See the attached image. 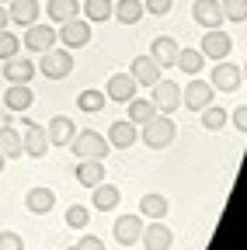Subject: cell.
Segmentation results:
<instances>
[{"label":"cell","instance_id":"obj_25","mask_svg":"<svg viewBox=\"0 0 247 250\" xmlns=\"http://www.w3.org/2000/svg\"><path fill=\"white\" fill-rule=\"evenodd\" d=\"M45 14H49V21L63 24V21H73V18L80 14V4H77V0H49V4H45Z\"/></svg>","mask_w":247,"mask_h":250},{"label":"cell","instance_id":"obj_23","mask_svg":"<svg viewBox=\"0 0 247 250\" xmlns=\"http://www.w3.org/2000/svg\"><path fill=\"white\" fill-rule=\"evenodd\" d=\"M101 181H105V164H101V160H80V164H77V184L98 188Z\"/></svg>","mask_w":247,"mask_h":250},{"label":"cell","instance_id":"obj_42","mask_svg":"<svg viewBox=\"0 0 247 250\" xmlns=\"http://www.w3.org/2000/svg\"><path fill=\"white\" fill-rule=\"evenodd\" d=\"M240 77H244V80H247V62H244V66H240Z\"/></svg>","mask_w":247,"mask_h":250},{"label":"cell","instance_id":"obj_10","mask_svg":"<svg viewBox=\"0 0 247 250\" xmlns=\"http://www.w3.org/2000/svg\"><path fill=\"white\" fill-rule=\"evenodd\" d=\"M136 80L129 77V73H112L108 77V87H105V98L108 101H118V104H129L133 98H136Z\"/></svg>","mask_w":247,"mask_h":250},{"label":"cell","instance_id":"obj_24","mask_svg":"<svg viewBox=\"0 0 247 250\" xmlns=\"http://www.w3.org/2000/svg\"><path fill=\"white\" fill-rule=\"evenodd\" d=\"M0 153H4L7 160H18V156L24 153V146H21V132L14 129V125H0Z\"/></svg>","mask_w":247,"mask_h":250},{"label":"cell","instance_id":"obj_19","mask_svg":"<svg viewBox=\"0 0 247 250\" xmlns=\"http://www.w3.org/2000/svg\"><path fill=\"white\" fill-rule=\"evenodd\" d=\"M39 14H42V4H39V0H11V7H7V18H11L14 24H21V28L35 24Z\"/></svg>","mask_w":247,"mask_h":250},{"label":"cell","instance_id":"obj_38","mask_svg":"<svg viewBox=\"0 0 247 250\" xmlns=\"http://www.w3.org/2000/svg\"><path fill=\"white\" fill-rule=\"evenodd\" d=\"M0 250H24V240L14 229H4L0 233Z\"/></svg>","mask_w":247,"mask_h":250},{"label":"cell","instance_id":"obj_41","mask_svg":"<svg viewBox=\"0 0 247 250\" xmlns=\"http://www.w3.org/2000/svg\"><path fill=\"white\" fill-rule=\"evenodd\" d=\"M7 21H11V18H7V7H4V4H0V31H4V28H7Z\"/></svg>","mask_w":247,"mask_h":250},{"label":"cell","instance_id":"obj_13","mask_svg":"<svg viewBox=\"0 0 247 250\" xmlns=\"http://www.w3.org/2000/svg\"><path fill=\"white\" fill-rule=\"evenodd\" d=\"M129 77L136 83H143V87H153V83L160 80V62L153 59V56H136L133 66H129Z\"/></svg>","mask_w":247,"mask_h":250},{"label":"cell","instance_id":"obj_33","mask_svg":"<svg viewBox=\"0 0 247 250\" xmlns=\"http://www.w3.org/2000/svg\"><path fill=\"white\" fill-rule=\"evenodd\" d=\"M226 111L220 108V104H209V108H202V125H205V129L209 132H216V129H223V125H226Z\"/></svg>","mask_w":247,"mask_h":250},{"label":"cell","instance_id":"obj_40","mask_svg":"<svg viewBox=\"0 0 247 250\" xmlns=\"http://www.w3.org/2000/svg\"><path fill=\"white\" fill-rule=\"evenodd\" d=\"M233 125H237V129L247 136V104H240V108L233 111Z\"/></svg>","mask_w":247,"mask_h":250},{"label":"cell","instance_id":"obj_21","mask_svg":"<svg viewBox=\"0 0 247 250\" xmlns=\"http://www.w3.org/2000/svg\"><path fill=\"white\" fill-rule=\"evenodd\" d=\"M4 104H7V111H28L35 104V94L28 83H11L7 94H4Z\"/></svg>","mask_w":247,"mask_h":250},{"label":"cell","instance_id":"obj_39","mask_svg":"<svg viewBox=\"0 0 247 250\" xmlns=\"http://www.w3.org/2000/svg\"><path fill=\"white\" fill-rule=\"evenodd\" d=\"M70 250H105V240L101 236H80Z\"/></svg>","mask_w":247,"mask_h":250},{"label":"cell","instance_id":"obj_34","mask_svg":"<svg viewBox=\"0 0 247 250\" xmlns=\"http://www.w3.org/2000/svg\"><path fill=\"white\" fill-rule=\"evenodd\" d=\"M220 7L226 21H237V24L247 21V0H220Z\"/></svg>","mask_w":247,"mask_h":250},{"label":"cell","instance_id":"obj_7","mask_svg":"<svg viewBox=\"0 0 247 250\" xmlns=\"http://www.w3.org/2000/svg\"><path fill=\"white\" fill-rule=\"evenodd\" d=\"M230 49H233V39L226 35L223 28H209V31H205V39H202V45H199V52H202L205 59H212V62L226 59Z\"/></svg>","mask_w":247,"mask_h":250},{"label":"cell","instance_id":"obj_11","mask_svg":"<svg viewBox=\"0 0 247 250\" xmlns=\"http://www.w3.org/2000/svg\"><path fill=\"white\" fill-rule=\"evenodd\" d=\"M139 243L146 247V250H171V243H174V233L160 223V219H150V226H143V236H139Z\"/></svg>","mask_w":247,"mask_h":250},{"label":"cell","instance_id":"obj_9","mask_svg":"<svg viewBox=\"0 0 247 250\" xmlns=\"http://www.w3.org/2000/svg\"><path fill=\"white\" fill-rule=\"evenodd\" d=\"M212 83L209 80H192L188 83V90H181V104L188 108V111H202V108H209L212 104Z\"/></svg>","mask_w":247,"mask_h":250},{"label":"cell","instance_id":"obj_6","mask_svg":"<svg viewBox=\"0 0 247 250\" xmlns=\"http://www.w3.org/2000/svg\"><path fill=\"white\" fill-rule=\"evenodd\" d=\"M59 39H56V28L52 24H28L24 28V39H21V45L28 49V52H49L52 45H56Z\"/></svg>","mask_w":247,"mask_h":250},{"label":"cell","instance_id":"obj_2","mask_svg":"<svg viewBox=\"0 0 247 250\" xmlns=\"http://www.w3.org/2000/svg\"><path fill=\"white\" fill-rule=\"evenodd\" d=\"M174 122L167 118V115H153L150 122H143V143L150 146V149H164V146H171L174 143Z\"/></svg>","mask_w":247,"mask_h":250},{"label":"cell","instance_id":"obj_20","mask_svg":"<svg viewBox=\"0 0 247 250\" xmlns=\"http://www.w3.org/2000/svg\"><path fill=\"white\" fill-rule=\"evenodd\" d=\"M178 42L171 39V35H160V39H153L150 42V56L160 62V70H167V66H174V59H178Z\"/></svg>","mask_w":247,"mask_h":250},{"label":"cell","instance_id":"obj_3","mask_svg":"<svg viewBox=\"0 0 247 250\" xmlns=\"http://www.w3.org/2000/svg\"><path fill=\"white\" fill-rule=\"evenodd\" d=\"M70 149L80 156V160H101L108 153V139L101 132H94V129H84V132H77L70 139Z\"/></svg>","mask_w":247,"mask_h":250},{"label":"cell","instance_id":"obj_28","mask_svg":"<svg viewBox=\"0 0 247 250\" xmlns=\"http://www.w3.org/2000/svg\"><path fill=\"white\" fill-rule=\"evenodd\" d=\"M143 0H115V7H112V18H118L122 24H136L143 18Z\"/></svg>","mask_w":247,"mask_h":250},{"label":"cell","instance_id":"obj_18","mask_svg":"<svg viewBox=\"0 0 247 250\" xmlns=\"http://www.w3.org/2000/svg\"><path fill=\"white\" fill-rule=\"evenodd\" d=\"M0 73L7 77V83H32V77H35L39 70H35L32 59L14 56V59H4V70H0Z\"/></svg>","mask_w":247,"mask_h":250},{"label":"cell","instance_id":"obj_12","mask_svg":"<svg viewBox=\"0 0 247 250\" xmlns=\"http://www.w3.org/2000/svg\"><path fill=\"white\" fill-rule=\"evenodd\" d=\"M240 66H233V62H226V59H220L216 62V70H212V77H209V83H212V90H237L240 87Z\"/></svg>","mask_w":247,"mask_h":250},{"label":"cell","instance_id":"obj_31","mask_svg":"<svg viewBox=\"0 0 247 250\" xmlns=\"http://www.w3.org/2000/svg\"><path fill=\"white\" fill-rule=\"evenodd\" d=\"M112 7H115V0H84V4H80V11L87 14V21H108Z\"/></svg>","mask_w":247,"mask_h":250},{"label":"cell","instance_id":"obj_17","mask_svg":"<svg viewBox=\"0 0 247 250\" xmlns=\"http://www.w3.org/2000/svg\"><path fill=\"white\" fill-rule=\"evenodd\" d=\"M112 233H115V240H118L122 247H133V243H139V236H143V219H139V215H118Z\"/></svg>","mask_w":247,"mask_h":250},{"label":"cell","instance_id":"obj_16","mask_svg":"<svg viewBox=\"0 0 247 250\" xmlns=\"http://www.w3.org/2000/svg\"><path fill=\"white\" fill-rule=\"evenodd\" d=\"M136 139H139V132H136V125H133L129 118H118V122L108 125V146H115V149H133Z\"/></svg>","mask_w":247,"mask_h":250},{"label":"cell","instance_id":"obj_35","mask_svg":"<svg viewBox=\"0 0 247 250\" xmlns=\"http://www.w3.org/2000/svg\"><path fill=\"white\" fill-rule=\"evenodd\" d=\"M87 223H90V208H84V205H70L67 208V226L70 229H87Z\"/></svg>","mask_w":247,"mask_h":250},{"label":"cell","instance_id":"obj_29","mask_svg":"<svg viewBox=\"0 0 247 250\" xmlns=\"http://www.w3.org/2000/svg\"><path fill=\"white\" fill-rule=\"evenodd\" d=\"M139 212H143L146 219H164V215L171 212V205H167L164 195H143V198H139Z\"/></svg>","mask_w":247,"mask_h":250},{"label":"cell","instance_id":"obj_44","mask_svg":"<svg viewBox=\"0 0 247 250\" xmlns=\"http://www.w3.org/2000/svg\"><path fill=\"white\" fill-rule=\"evenodd\" d=\"M0 4H11V0H0Z\"/></svg>","mask_w":247,"mask_h":250},{"label":"cell","instance_id":"obj_1","mask_svg":"<svg viewBox=\"0 0 247 250\" xmlns=\"http://www.w3.org/2000/svg\"><path fill=\"white\" fill-rule=\"evenodd\" d=\"M45 80H67L70 77V70H73V56H70V49H49V52H42V62L35 66Z\"/></svg>","mask_w":247,"mask_h":250},{"label":"cell","instance_id":"obj_14","mask_svg":"<svg viewBox=\"0 0 247 250\" xmlns=\"http://www.w3.org/2000/svg\"><path fill=\"white\" fill-rule=\"evenodd\" d=\"M192 18L209 31V28H220L226 18H223V7H220V0H195L192 4Z\"/></svg>","mask_w":247,"mask_h":250},{"label":"cell","instance_id":"obj_30","mask_svg":"<svg viewBox=\"0 0 247 250\" xmlns=\"http://www.w3.org/2000/svg\"><path fill=\"white\" fill-rule=\"evenodd\" d=\"M153 115H157V108H153L150 98H133V101H129V122H133V125H143V122H150Z\"/></svg>","mask_w":247,"mask_h":250},{"label":"cell","instance_id":"obj_8","mask_svg":"<svg viewBox=\"0 0 247 250\" xmlns=\"http://www.w3.org/2000/svg\"><path fill=\"white\" fill-rule=\"evenodd\" d=\"M24 136H21V146L28 156H35V160H42V156L49 153V139H45V125L32 122V118H24Z\"/></svg>","mask_w":247,"mask_h":250},{"label":"cell","instance_id":"obj_22","mask_svg":"<svg viewBox=\"0 0 247 250\" xmlns=\"http://www.w3.org/2000/svg\"><path fill=\"white\" fill-rule=\"evenodd\" d=\"M56 205V195H52V188H32V191L24 195V208L28 212H35V215H45L52 212Z\"/></svg>","mask_w":247,"mask_h":250},{"label":"cell","instance_id":"obj_27","mask_svg":"<svg viewBox=\"0 0 247 250\" xmlns=\"http://www.w3.org/2000/svg\"><path fill=\"white\" fill-rule=\"evenodd\" d=\"M94 191V208H101V212H112V208H118V202H122V191L115 184H98V188H90Z\"/></svg>","mask_w":247,"mask_h":250},{"label":"cell","instance_id":"obj_5","mask_svg":"<svg viewBox=\"0 0 247 250\" xmlns=\"http://www.w3.org/2000/svg\"><path fill=\"white\" fill-rule=\"evenodd\" d=\"M150 90H153L150 101H153V108H157V115H171V111L181 108V87L174 80H157Z\"/></svg>","mask_w":247,"mask_h":250},{"label":"cell","instance_id":"obj_4","mask_svg":"<svg viewBox=\"0 0 247 250\" xmlns=\"http://www.w3.org/2000/svg\"><path fill=\"white\" fill-rule=\"evenodd\" d=\"M56 39L63 42V49H84L90 42V21L87 18H73V21H63L56 31Z\"/></svg>","mask_w":247,"mask_h":250},{"label":"cell","instance_id":"obj_32","mask_svg":"<svg viewBox=\"0 0 247 250\" xmlns=\"http://www.w3.org/2000/svg\"><path fill=\"white\" fill-rule=\"evenodd\" d=\"M105 101H108V98H105V90H84L80 98H77V108L87 111V115H94V111L105 108Z\"/></svg>","mask_w":247,"mask_h":250},{"label":"cell","instance_id":"obj_36","mask_svg":"<svg viewBox=\"0 0 247 250\" xmlns=\"http://www.w3.org/2000/svg\"><path fill=\"white\" fill-rule=\"evenodd\" d=\"M18 52H21V39L11 35V31L4 28V31H0V62H4V59H14Z\"/></svg>","mask_w":247,"mask_h":250},{"label":"cell","instance_id":"obj_37","mask_svg":"<svg viewBox=\"0 0 247 250\" xmlns=\"http://www.w3.org/2000/svg\"><path fill=\"white\" fill-rule=\"evenodd\" d=\"M171 7H174V0H143V11L146 14H157V18L171 14Z\"/></svg>","mask_w":247,"mask_h":250},{"label":"cell","instance_id":"obj_43","mask_svg":"<svg viewBox=\"0 0 247 250\" xmlns=\"http://www.w3.org/2000/svg\"><path fill=\"white\" fill-rule=\"evenodd\" d=\"M4 164H7V156H4V153H0V170H4Z\"/></svg>","mask_w":247,"mask_h":250},{"label":"cell","instance_id":"obj_26","mask_svg":"<svg viewBox=\"0 0 247 250\" xmlns=\"http://www.w3.org/2000/svg\"><path fill=\"white\" fill-rule=\"evenodd\" d=\"M174 66H178L181 73L195 77V73H202V66H205V56H202L199 49H178V59H174Z\"/></svg>","mask_w":247,"mask_h":250},{"label":"cell","instance_id":"obj_15","mask_svg":"<svg viewBox=\"0 0 247 250\" xmlns=\"http://www.w3.org/2000/svg\"><path fill=\"white\" fill-rule=\"evenodd\" d=\"M77 136V125H73V118H67V115H56V118H49V129H45V139H49V146H70V139Z\"/></svg>","mask_w":247,"mask_h":250}]
</instances>
